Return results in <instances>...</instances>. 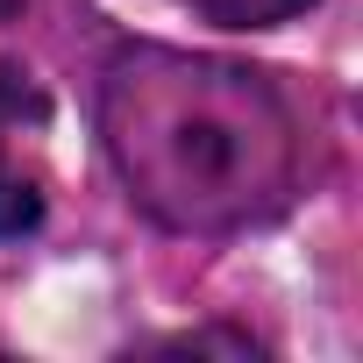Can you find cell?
I'll use <instances>...</instances> for the list:
<instances>
[{"instance_id": "cell-1", "label": "cell", "mask_w": 363, "mask_h": 363, "mask_svg": "<svg viewBox=\"0 0 363 363\" xmlns=\"http://www.w3.org/2000/svg\"><path fill=\"white\" fill-rule=\"evenodd\" d=\"M100 143L128 200L178 235H235L299 193L292 100L228 57L135 43L100 79Z\"/></svg>"}, {"instance_id": "cell-3", "label": "cell", "mask_w": 363, "mask_h": 363, "mask_svg": "<svg viewBox=\"0 0 363 363\" xmlns=\"http://www.w3.org/2000/svg\"><path fill=\"white\" fill-rule=\"evenodd\" d=\"M36 221H43V193L15 164H0V235H29Z\"/></svg>"}, {"instance_id": "cell-2", "label": "cell", "mask_w": 363, "mask_h": 363, "mask_svg": "<svg viewBox=\"0 0 363 363\" xmlns=\"http://www.w3.org/2000/svg\"><path fill=\"white\" fill-rule=\"evenodd\" d=\"M178 8L207 15L214 29H278V22H292V15L320 8V0H178Z\"/></svg>"}, {"instance_id": "cell-4", "label": "cell", "mask_w": 363, "mask_h": 363, "mask_svg": "<svg viewBox=\"0 0 363 363\" xmlns=\"http://www.w3.org/2000/svg\"><path fill=\"white\" fill-rule=\"evenodd\" d=\"M22 114H43V100H36V86L15 65H0V128H15Z\"/></svg>"}, {"instance_id": "cell-5", "label": "cell", "mask_w": 363, "mask_h": 363, "mask_svg": "<svg viewBox=\"0 0 363 363\" xmlns=\"http://www.w3.org/2000/svg\"><path fill=\"white\" fill-rule=\"evenodd\" d=\"M22 15V0H0V22H15Z\"/></svg>"}]
</instances>
